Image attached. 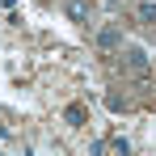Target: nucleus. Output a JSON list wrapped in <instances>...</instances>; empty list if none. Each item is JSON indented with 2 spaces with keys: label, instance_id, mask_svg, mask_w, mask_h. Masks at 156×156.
<instances>
[{
  "label": "nucleus",
  "instance_id": "obj_1",
  "mask_svg": "<svg viewBox=\"0 0 156 156\" xmlns=\"http://www.w3.org/2000/svg\"><path fill=\"white\" fill-rule=\"evenodd\" d=\"M63 9L76 26H89V17H93V0H63Z\"/></svg>",
  "mask_w": 156,
  "mask_h": 156
},
{
  "label": "nucleus",
  "instance_id": "obj_2",
  "mask_svg": "<svg viewBox=\"0 0 156 156\" xmlns=\"http://www.w3.org/2000/svg\"><path fill=\"white\" fill-rule=\"evenodd\" d=\"M97 47H101V51H118V47H122V30L105 26L101 34H97Z\"/></svg>",
  "mask_w": 156,
  "mask_h": 156
},
{
  "label": "nucleus",
  "instance_id": "obj_3",
  "mask_svg": "<svg viewBox=\"0 0 156 156\" xmlns=\"http://www.w3.org/2000/svg\"><path fill=\"white\" fill-rule=\"evenodd\" d=\"M127 68H131V72H148V55L139 51V47H135V51H127Z\"/></svg>",
  "mask_w": 156,
  "mask_h": 156
},
{
  "label": "nucleus",
  "instance_id": "obj_4",
  "mask_svg": "<svg viewBox=\"0 0 156 156\" xmlns=\"http://www.w3.org/2000/svg\"><path fill=\"white\" fill-rule=\"evenodd\" d=\"M63 118H68L72 127H80V122H84V105H68V110H63Z\"/></svg>",
  "mask_w": 156,
  "mask_h": 156
},
{
  "label": "nucleus",
  "instance_id": "obj_5",
  "mask_svg": "<svg viewBox=\"0 0 156 156\" xmlns=\"http://www.w3.org/2000/svg\"><path fill=\"white\" fill-rule=\"evenodd\" d=\"M139 21H148V26H156V4H139Z\"/></svg>",
  "mask_w": 156,
  "mask_h": 156
},
{
  "label": "nucleus",
  "instance_id": "obj_6",
  "mask_svg": "<svg viewBox=\"0 0 156 156\" xmlns=\"http://www.w3.org/2000/svg\"><path fill=\"white\" fill-rule=\"evenodd\" d=\"M110 152H114V156H127L131 144H127V139H110Z\"/></svg>",
  "mask_w": 156,
  "mask_h": 156
}]
</instances>
